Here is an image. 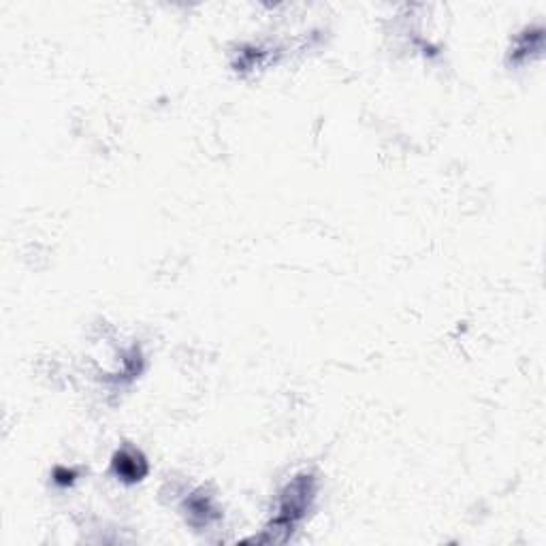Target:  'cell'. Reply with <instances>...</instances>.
<instances>
[{
	"label": "cell",
	"instance_id": "obj_2",
	"mask_svg": "<svg viewBox=\"0 0 546 546\" xmlns=\"http://www.w3.org/2000/svg\"><path fill=\"white\" fill-rule=\"evenodd\" d=\"M114 467L117 477L125 480H141V477L148 472V466H145L143 457L134 453V450H122V453H117Z\"/></svg>",
	"mask_w": 546,
	"mask_h": 546
},
{
	"label": "cell",
	"instance_id": "obj_1",
	"mask_svg": "<svg viewBox=\"0 0 546 546\" xmlns=\"http://www.w3.org/2000/svg\"><path fill=\"white\" fill-rule=\"evenodd\" d=\"M314 497V485L310 477H301L295 478L292 483L286 486L284 495L280 500V514L275 519V527H284V530H291L295 527L299 519H303L305 510L310 506V500Z\"/></svg>",
	"mask_w": 546,
	"mask_h": 546
}]
</instances>
